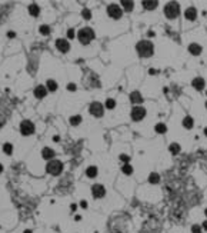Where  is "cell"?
Segmentation results:
<instances>
[{"instance_id":"bcb514c9","label":"cell","mask_w":207,"mask_h":233,"mask_svg":"<svg viewBox=\"0 0 207 233\" xmlns=\"http://www.w3.org/2000/svg\"><path fill=\"white\" fill-rule=\"evenodd\" d=\"M117 233H120V232H117Z\"/></svg>"},{"instance_id":"60d3db41","label":"cell","mask_w":207,"mask_h":233,"mask_svg":"<svg viewBox=\"0 0 207 233\" xmlns=\"http://www.w3.org/2000/svg\"><path fill=\"white\" fill-rule=\"evenodd\" d=\"M23 233H33V232H32V230H25Z\"/></svg>"},{"instance_id":"7c38bea8","label":"cell","mask_w":207,"mask_h":233,"mask_svg":"<svg viewBox=\"0 0 207 233\" xmlns=\"http://www.w3.org/2000/svg\"><path fill=\"white\" fill-rule=\"evenodd\" d=\"M130 102L136 105V106H140L141 103H143V97H141V93L134 90V92L130 93Z\"/></svg>"},{"instance_id":"5b68a950","label":"cell","mask_w":207,"mask_h":233,"mask_svg":"<svg viewBox=\"0 0 207 233\" xmlns=\"http://www.w3.org/2000/svg\"><path fill=\"white\" fill-rule=\"evenodd\" d=\"M89 112L94 117H102L103 113H104V106H103L100 102H93V103H90V106H89Z\"/></svg>"},{"instance_id":"4fadbf2b","label":"cell","mask_w":207,"mask_h":233,"mask_svg":"<svg viewBox=\"0 0 207 233\" xmlns=\"http://www.w3.org/2000/svg\"><path fill=\"white\" fill-rule=\"evenodd\" d=\"M184 17L187 19V20H190V21H193V20H196V17H197V9L196 7H189V9H186V12H184Z\"/></svg>"},{"instance_id":"1f68e13d","label":"cell","mask_w":207,"mask_h":233,"mask_svg":"<svg viewBox=\"0 0 207 233\" xmlns=\"http://www.w3.org/2000/svg\"><path fill=\"white\" fill-rule=\"evenodd\" d=\"M191 233H201V227L199 225H193L191 226Z\"/></svg>"},{"instance_id":"f1b7e54d","label":"cell","mask_w":207,"mask_h":233,"mask_svg":"<svg viewBox=\"0 0 207 233\" xmlns=\"http://www.w3.org/2000/svg\"><path fill=\"white\" fill-rule=\"evenodd\" d=\"M3 152L6 153V155H12V153H13V145H12V143H4Z\"/></svg>"},{"instance_id":"30bf717a","label":"cell","mask_w":207,"mask_h":233,"mask_svg":"<svg viewBox=\"0 0 207 233\" xmlns=\"http://www.w3.org/2000/svg\"><path fill=\"white\" fill-rule=\"evenodd\" d=\"M56 47L59 52H62V53H67L69 50H70V43H69V40L66 39H57L56 40Z\"/></svg>"},{"instance_id":"ac0fdd59","label":"cell","mask_w":207,"mask_h":233,"mask_svg":"<svg viewBox=\"0 0 207 233\" xmlns=\"http://www.w3.org/2000/svg\"><path fill=\"white\" fill-rule=\"evenodd\" d=\"M29 13L32 14L33 17H37V16H39V13H40V7L37 6L36 3H32L30 6H29Z\"/></svg>"},{"instance_id":"2e32d148","label":"cell","mask_w":207,"mask_h":233,"mask_svg":"<svg viewBox=\"0 0 207 233\" xmlns=\"http://www.w3.org/2000/svg\"><path fill=\"white\" fill-rule=\"evenodd\" d=\"M204 85H206V82H204L203 77H196V79H193V82H191V86H193L196 90H203Z\"/></svg>"},{"instance_id":"e575fe53","label":"cell","mask_w":207,"mask_h":233,"mask_svg":"<svg viewBox=\"0 0 207 233\" xmlns=\"http://www.w3.org/2000/svg\"><path fill=\"white\" fill-rule=\"evenodd\" d=\"M67 90L74 92V90H76V85H74V83H69V85H67Z\"/></svg>"},{"instance_id":"603a6c76","label":"cell","mask_w":207,"mask_h":233,"mask_svg":"<svg viewBox=\"0 0 207 233\" xmlns=\"http://www.w3.org/2000/svg\"><path fill=\"white\" fill-rule=\"evenodd\" d=\"M122 4H123V7H124V10L126 12H131L133 10V7H134V2H131V0H123L122 2Z\"/></svg>"},{"instance_id":"ba28073f","label":"cell","mask_w":207,"mask_h":233,"mask_svg":"<svg viewBox=\"0 0 207 233\" xmlns=\"http://www.w3.org/2000/svg\"><path fill=\"white\" fill-rule=\"evenodd\" d=\"M20 132H21V134H25V136H30V134H33V132H34V124H33L30 120H23L20 123Z\"/></svg>"},{"instance_id":"d4e9b609","label":"cell","mask_w":207,"mask_h":233,"mask_svg":"<svg viewBox=\"0 0 207 233\" xmlns=\"http://www.w3.org/2000/svg\"><path fill=\"white\" fill-rule=\"evenodd\" d=\"M180 145H177V143H172V145L168 146V150H170V153H173V155H179L180 153Z\"/></svg>"},{"instance_id":"44dd1931","label":"cell","mask_w":207,"mask_h":233,"mask_svg":"<svg viewBox=\"0 0 207 233\" xmlns=\"http://www.w3.org/2000/svg\"><path fill=\"white\" fill-rule=\"evenodd\" d=\"M194 124V120L191 116H186L184 119H183V126L186 127V129H191Z\"/></svg>"},{"instance_id":"8992f818","label":"cell","mask_w":207,"mask_h":233,"mask_svg":"<svg viewBox=\"0 0 207 233\" xmlns=\"http://www.w3.org/2000/svg\"><path fill=\"white\" fill-rule=\"evenodd\" d=\"M107 14H109L112 19H114V20H119V19L123 16V10L120 9L119 4H109V6H107Z\"/></svg>"},{"instance_id":"d6a6232c","label":"cell","mask_w":207,"mask_h":233,"mask_svg":"<svg viewBox=\"0 0 207 233\" xmlns=\"http://www.w3.org/2000/svg\"><path fill=\"white\" fill-rule=\"evenodd\" d=\"M120 160H122V162H124V163H129L130 157L127 155H120Z\"/></svg>"},{"instance_id":"9a60e30c","label":"cell","mask_w":207,"mask_h":233,"mask_svg":"<svg viewBox=\"0 0 207 233\" xmlns=\"http://www.w3.org/2000/svg\"><path fill=\"white\" fill-rule=\"evenodd\" d=\"M56 156V153H54V150L50 147H44L42 150V157L46 160H53V157Z\"/></svg>"},{"instance_id":"3957f363","label":"cell","mask_w":207,"mask_h":233,"mask_svg":"<svg viewBox=\"0 0 207 233\" xmlns=\"http://www.w3.org/2000/svg\"><path fill=\"white\" fill-rule=\"evenodd\" d=\"M180 14V4L177 2H168L164 6V16L167 19H176Z\"/></svg>"},{"instance_id":"7402d4cb","label":"cell","mask_w":207,"mask_h":233,"mask_svg":"<svg viewBox=\"0 0 207 233\" xmlns=\"http://www.w3.org/2000/svg\"><path fill=\"white\" fill-rule=\"evenodd\" d=\"M154 130H156V133L163 134V133H166V132H167V126H166L164 123H157L154 126Z\"/></svg>"},{"instance_id":"d6986e66","label":"cell","mask_w":207,"mask_h":233,"mask_svg":"<svg viewBox=\"0 0 207 233\" xmlns=\"http://www.w3.org/2000/svg\"><path fill=\"white\" fill-rule=\"evenodd\" d=\"M97 167L96 166H89L87 169H86V176L87 177H90V179H93V177H96L97 176Z\"/></svg>"},{"instance_id":"ffe728a7","label":"cell","mask_w":207,"mask_h":233,"mask_svg":"<svg viewBox=\"0 0 207 233\" xmlns=\"http://www.w3.org/2000/svg\"><path fill=\"white\" fill-rule=\"evenodd\" d=\"M46 87H47V90H50V92H56L57 90V87H59V86H57V82L56 80H53V79H49V80L46 82Z\"/></svg>"},{"instance_id":"d590c367","label":"cell","mask_w":207,"mask_h":233,"mask_svg":"<svg viewBox=\"0 0 207 233\" xmlns=\"http://www.w3.org/2000/svg\"><path fill=\"white\" fill-rule=\"evenodd\" d=\"M80 206H81V207H87V202L81 200V202H80Z\"/></svg>"},{"instance_id":"7bdbcfd3","label":"cell","mask_w":207,"mask_h":233,"mask_svg":"<svg viewBox=\"0 0 207 233\" xmlns=\"http://www.w3.org/2000/svg\"><path fill=\"white\" fill-rule=\"evenodd\" d=\"M204 134H206V136H207V127H206V129H204Z\"/></svg>"},{"instance_id":"484cf974","label":"cell","mask_w":207,"mask_h":233,"mask_svg":"<svg viewBox=\"0 0 207 233\" xmlns=\"http://www.w3.org/2000/svg\"><path fill=\"white\" fill-rule=\"evenodd\" d=\"M122 172H123L124 175H127V176H129V175H131V173H133V167L130 166L129 163H124V165H123V167H122Z\"/></svg>"},{"instance_id":"836d02e7","label":"cell","mask_w":207,"mask_h":233,"mask_svg":"<svg viewBox=\"0 0 207 233\" xmlns=\"http://www.w3.org/2000/svg\"><path fill=\"white\" fill-rule=\"evenodd\" d=\"M67 37H69V39H73V37H74V30H73V29H69V30H67Z\"/></svg>"},{"instance_id":"6da1fadb","label":"cell","mask_w":207,"mask_h":233,"mask_svg":"<svg viewBox=\"0 0 207 233\" xmlns=\"http://www.w3.org/2000/svg\"><path fill=\"white\" fill-rule=\"evenodd\" d=\"M136 52L140 57H150L154 53V44L150 40H140L136 44Z\"/></svg>"},{"instance_id":"ab89813d","label":"cell","mask_w":207,"mask_h":233,"mask_svg":"<svg viewBox=\"0 0 207 233\" xmlns=\"http://www.w3.org/2000/svg\"><path fill=\"white\" fill-rule=\"evenodd\" d=\"M53 140H54V142H59L60 137H59V136H54V137H53Z\"/></svg>"},{"instance_id":"cb8c5ba5","label":"cell","mask_w":207,"mask_h":233,"mask_svg":"<svg viewBox=\"0 0 207 233\" xmlns=\"http://www.w3.org/2000/svg\"><path fill=\"white\" fill-rule=\"evenodd\" d=\"M81 119H83V117H81L80 114L71 116V117H70V124H71V126H79V124L81 123Z\"/></svg>"},{"instance_id":"f35d334b","label":"cell","mask_w":207,"mask_h":233,"mask_svg":"<svg viewBox=\"0 0 207 233\" xmlns=\"http://www.w3.org/2000/svg\"><path fill=\"white\" fill-rule=\"evenodd\" d=\"M203 229L207 230V220H206V222H203Z\"/></svg>"},{"instance_id":"f546056e","label":"cell","mask_w":207,"mask_h":233,"mask_svg":"<svg viewBox=\"0 0 207 233\" xmlns=\"http://www.w3.org/2000/svg\"><path fill=\"white\" fill-rule=\"evenodd\" d=\"M39 32L42 33L43 36H47V35H50V27L47 25H42L39 27Z\"/></svg>"},{"instance_id":"e0dca14e","label":"cell","mask_w":207,"mask_h":233,"mask_svg":"<svg viewBox=\"0 0 207 233\" xmlns=\"http://www.w3.org/2000/svg\"><path fill=\"white\" fill-rule=\"evenodd\" d=\"M141 4H143V9H146V10H154L156 7L159 6V2L157 0H144V2H141Z\"/></svg>"},{"instance_id":"52a82bcc","label":"cell","mask_w":207,"mask_h":233,"mask_svg":"<svg viewBox=\"0 0 207 233\" xmlns=\"http://www.w3.org/2000/svg\"><path fill=\"white\" fill-rule=\"evenodd\" d=\"M130 116H131V119H133L134 122H140V120H143L144 116H146V109H144L143 106H134L133 109H131Z\"/></svg>"},{"instance_id":"277c9868","label":"cell","mask_w":207,"mask_h":233,"mask_svg":"<svg viewBox=\"0 0 207 233\" xmlns=\"http://www.w3.org/2000/svg\"><path fill=\"white\" fill-rule=\"evenodd\" d=\"M46 172L49 175H53V176H59L63 172V163L60 160H50L46 165Z\"/></svg>"},{"instance_id":"74e56055","label":"cell","mask_w":207,"mask_h":233,"mask_svg":"<svg viewBox=\"0 0 207 233\" xmlns=\"http://www.w3.org/2000/svg\"><path fill=\"white\" fill-rule=\"evenodd\" d=\"M149 73H150V74H156V70H154V69H149Z\"/></svg>"},{"instance_id":"9c48e42d","label":"cell","mask_w":207,"mask_h":233,"mask_svg":"<svg viewBox=\"0 0 207 233\" xmlns=\"http://www.w3.org/2000/svg\"><path fill=\"white\" fill-rule=\"evenodd\" d=\"M91 194H93V198L96 199H102L106 196V189L103 184H93L91 186Z\"/></svg>"},{"instance_id":"b9f144b4","label":"cell","mask_w":207,"mask_h":233,"mask_svg":"<svg viewBox=\"0 0 207 233\" xmlns=\"http://www.w3.org/2000/svg\"><path fill=\"white\" fill-rule=\"evenodd\" d=\"M2 172H3V166H2V165H0V173H2Z\"/></svg>"},{"instance_id":"8fae6325","label":"cell","mask_w":207,"mask_h":233,"mask_svg":"<svg viewBox=\"0 0 207 233\" xmlns=\"http://www.w3.org/2000/svg\"><path fill=\"white\" fill-rule=\"evenodd\" d=\"M33 95L37 97V99H43L46 95H47V87H46L44 85H39L36 86L34 90H33Z\"/></svg>"},{"instance_id":"8d00e7d4","label":"cell","mask_w":207,"mask_h":233,"mask_svg":"<svg viewBox=\"0 0 207 233\" xmlns=\"http://www.w3.org/2000/svg\"><path fill=\"white\" fill-rule=\"evenodd\" d=\"M7 36H9V37H14L16 33H14V32H7Z\"/></svg>"},{"instance_id":"5bb4252c","label":"cell","mask_w":207,"mask_h":233,"mask_svg":"<svg viewBox=\"0 0 207 233\" xmlns=\"http://www.w3.org/2000/svg\"><path fill=\"white\" fill-rule=\"evenodd\" d=\"M201 50H203V47H201L199 43H191V44H189V52H190V54H193V56H199V54L201 53Z\"/></svg>"},{"instance_id":"ee69618b","label":"cell","mask_w":207,"mask_h":233,"mask_svg":"<svg viewBox=\"0 0 207 233\" xmlns=\"http://www.w3.org/2000/svg\"><path fill=\"white\" fill-rule=\"evenodd\" d=\"M204 215H206V216H207V209H206V210H204Z\"/></svg>"},{"instance_id":"4316f807","label":"cell","mask_w":207,"mask_h":233,"mask_svg":"<svg viewBox=\"0 0 207 233\" xmlns=\"http://www.w3.org/2000/svg\"><path fill=\"white\" fill-rule=\"evenodd\" d=\"M149 182L153 183V184L159 183V182H160V176H159L157 173H150V176H149Z\"/></svg>"},{"instance_id":"4dcf8cb0","label":"cell","mask_w":207,"mask_h":233,"mask_svg":"<svg viewBox=\"0 0 207 233\" xmlns=\"http://www.w3.org/2000/svg\"><path fill=\"white\" fill-rule=\"evenodd\" d=\"M81 16H83V19H86V20H90V17H91V12L89 10V9H84V10L81 12Z\"/></svg>"},{"instance_id":"7a4b0ae2","label":"cell","mask_w":207,"mask_h":233,"mask_svg":"<svg viewBox=\"0 0 207 233\" xmlns=\"http://www.w3.org/2000/svg\"><path fill=\"white\" fill-rule=\"evenodd\" d=\"M96 37L94 32H93V29L91 27H81L80 30L77 32V39L79 42L81 43V44H89V43L91 42V40Z\"/></svg>"},{"instance_id":"83f0119b","label":"cell","mask_w":207,"mask_h":233,"mask_svg":"<svg viewBox=\"0 0 207 233\" xmlns=\"http://www.w3.org/2000/svg\"><path fill=\"white\" fill-rule=\"evenodd\" d=\"M104 107H106V109H109V110L114 109V107H116V100H114V99H107V100H106Z\"/></svg>"},{"instance_id":"f6af8a7d","label":"cell","mask_w":207,"mask_h":233,"mask_svg":"<svg viewBox=\"0 0 207 233\" xmlns=\"http://www.w3.org/2000/svg\"><path fill=\"white\" fill-rule=\"evenodd\" d=\"M206 107H207V102H206Z\"/></svg>"}]
</instances>
